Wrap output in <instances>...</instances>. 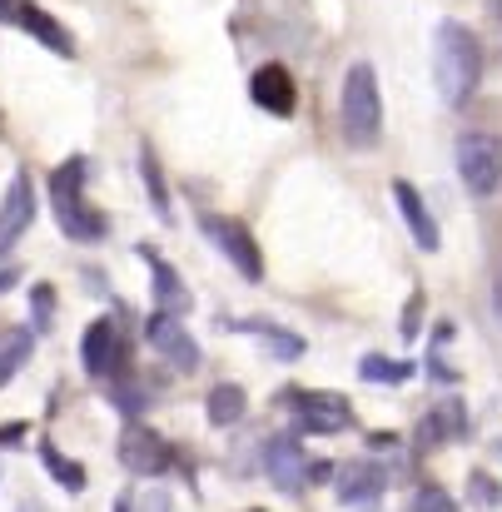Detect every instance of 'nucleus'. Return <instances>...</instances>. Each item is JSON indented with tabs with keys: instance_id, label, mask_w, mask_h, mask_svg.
I'll list each match as a JSON object with an SVG mask.
<instances>
[{
	"instance_id": "17",
	"label": "nucleus",
	"mask_w": 502,
	"mask_h": 512,
	"mask_svg": "<svg viewBox=\"0 0 502 512\" xmlns=\"http://www.w3.org/2000/svg\"><path fill=\"white\" fill-rule=\"evenodd\" d=\"M204 408H209V423H214V428H229V423H239V418H244L249 393H244L239 383H219V388H209Z\"/></svg>"
},
{
	"instance_id": "26",
	"label": "nucleus",
	"mask_w": 502,
	"mask_h": 512,
	"mask_svg": "<svg viewBox=\"0 0 502 512\" xmlns=\"http://www.w3.org/2000/svg\"><path fill=\"white\" fill-rule=\"evenodd\" d=\"M418 324H423V294H413V299H408V309H403V329H398V334L413 343L418 339Z\"/></svg>"
},
{
	"instance_id": "9",
	"label": "nucleus",
	"mask_w": 502,
	"mask_h": 512,
	"mask_svg": "<svg viewBox=\"0 0 502 512\" xmlns=\"http://www.w3.org/2000/svg\"><path fill=\"white\" fill-rule=\"evenodd\" d=\"M145 339H150V348H155L160 358H169L179 373H194V368H199V343L189 339V329H184L174 314H155V319L145 324Z\"/></svg>"
},
{
	"instance_id": "29",
	"label": "nucleus",
	"mask_w": 502,
	"mask_h": 512,
	"mask_svg": "<svg viewBox=\"0 0 502 512\" xmlns=\"http://www.w3.org/2000/svg\"><path fill=\"white\" fill-rule=\"evenodd\" d=\"M473 488H478V503H493V488H488V478H473Z\"/></svg>"
},
{
	"instance_id": "8",
	"label": "nucleus",
	"mask_w": 502,
	"mask_h": 512,
	"mask_svg": "<svg viewBox=\"0 0 502 512\" xmlns=\"http://www.w3.org/2000/svg\"><path fill=\"white\" fill-rule=\"evenodd\" d=\"M80 358H85V373L95 378H115L125 368V339L115 329V319H95L80 339Z\"/></svg>"
},
{
	"instance_id": "23",
	"label": "nucleus",
	"mask_w": 502,
	"mask_h": 512,
	"mask_svg": "<svg viewBox=\"0 0 502 512\" xmlns=\"http://www.w3.org/2000/svg\"><path fill=\"white\" fill-rule=\"evenodd\" d=\"M249 334H254V339H264L279 358H304V339H299V334H284L279 324H249Z\"/></svg>"
},
{
	"instance_id": "1",
	"label": "nucleus",
	"mask_w": 502,
	"mask_h": 512,
	"mask_svg": "<svg viewBox=\"0 0 502 512\" xmlns=\"http://www.w3.org/2000/svg\"><path fill=\"white\" fill-rule=\"evenodd\" d=\"M433 80L443 105H468L473 90L483 85V40L463 20H443L433 35Z\"/></svg>"
},
{
	"instance_id": "10",
	"label": "nucleus",
	"mask_w": 502,
	"mask_h": 512,
	"mask_svg": "<svg viewBox=\"0 0 502 512\" xmlns=\"http://www.w3.org/2000/svg\"><path fill=\"white\" fill-rule=\"evenodd\" d=\"M249 95H254L259 110H269V115H279V120H289V115L299 110V90H294L289 65H259L254 80H249Z\"/></svg>"
},
{
	"instance_id": "30",
	"label": "nucleus",
	"mask_w": 502,
	"mask_h": 512,
	"mask_svg": "<svg viewBox=\"0 0 502 512\" xmlns=\"http://www.w3.org/2000/svg\"><path fill=\"white\" fill-rule=\"evenodd\" d=\"M10 284H20V269H0V294H5Z\"/></svg>"
},
{
	"instance_id": "6",
	"label": "nucleus",
	"mask_w": 502,
	"mask_h": 512,
	"mask_svg": "<svg viewBox=\"0 0 502 512\" xmlns=\"http://www.w3.org/2000/svg\"><path fill=\"white\" fill-rule=\"evenodd\" d=\"M458 174H463V184L478 194V199H488V194H498V140L493 135H483V130H468L463 140H458Z\"/></svg>"
},
{
	"instance_id": "20",
	"label": "nucleus",
	"mask_w": 502,
	"mask_h": 512,
	"mask_svg": "<svg viewBox=\"0 0 502 512\" xmlns=\"http://www.w3.org/2000/svg\"><path fill=\"white\" fill-rule=\"evenodd\" d=\"M358 378H363V383H408V378H413V363H393V358L368 353V358L358 363Z\"/></svg>"
},
{
	"instance_id": "4",
	"label": "nucleus",
	"mask_w": 502,
	"mask_h": 512,
	"mask_svg": "<svg viewBox=\"0 0 502 512\" xmlns=\"http://www.w3.org/2000/svg\"><path fill=\"white\" fill-rule=\"evenodd\" d=\"M199 229H204V239L249 279V284H259L264 279V254H259V244H254V234L239 224V219H224V214H204L199 219Z\"/></svg>"
},
{
	"instance_id": "15",
	"label": "nucleus",
	"mask_w": 502,
	"mask_h": 512,
	"mask_svg": "<svg viewBox=\"0 0 502 512\" xmlns=\"http://www.w3.org/2000/svg\"><path fill=\"white\" fill-rule=\"evenodd\" d=\"M140 259L150 264V279H155V304H160V314H174V319H184L189 309H194V299H189V289H184V279H179V269L165 264L150 244H140Z\"/></svg>"
},
{
	"instance_id": "21",
	"label": "nucleus",
	"mask_w": 502,
	"mask_h": 512,
	"mask_svg": "<svg viewBox=\"0 0 502 512\" xmlns=\"http://www.w3.org/2000/svg\"><path fill=\"white\" fill-rule=\"evenodd\" d=\"M40 458H45V468H50V478H55V483H65L70 493H85V468H80V463L60 458V453H55L50 443L40 448Z\"/></svg>"
},
{
	"instance_id": "7",
	"label": "nucleus",
	"mask_w": 502,
	"mask_h": 512,
	"mask_svg": "<svg viewBox=\"0 0 502 512\" xmlns=\"http://www.w3.org/2000/svg\"><path fill=\"white\" fill-rule=\"evenodd\" d=\"M334 493H338V503L343 508H358V512H368V508H378L383 503V488H388V478H383V468L378 463H368V458H353V463H343L334 473Z\"/></svg>"
},
{
	"instance_id": "13",
	"label": "nucleus",
	"mask_w": 502,
	"mask_h": 512,
	"mask_svg": "<svg viewBox=\"0 0 502 512\" xmlns=\"http://www.w3.org/2000/svg\"><path fill=\"white\" fill-rule=\"evenodd\" d=\"M120 458H125V468H130V473H140V478H160V473L174 468L169 443L160 438V433H150V428H130V433H125Z\"/></svg>"
},
{
	"instance_id": "11",
	"label": "nucleus",
	"mask_w": 502,
	"mask_h": 512,
	"mask_svg": "<svg viewBox=\"0 0 502 512\" xmlns=\"http://www.w3.org/2000/svg\"><path fill=\"white\" fill-rule=\"evenodd\" d=\"M5 25H20L25 35H35L45 50H55V55H65V60H75V35L50 15V10H40L35 0H15V10H10V20Z\"/></svg>"
},
{
	"instance_id": "28",
	"label": "nucleus",
	"mask_w": 502,
	"mask_h": 512,
	"mask_svg": "<svg viewBox=\"0 0 502 512\" xmlns=\"http://www.w3.org/2000/svg\"><path fill=\"white\" fill-rule=\"evenodd\" d=\"M20 438H25V428H20V423H10V428H0V448H5V443H20Z\"/></svg>"
},
{
	"instance_id": "24",
	"label": "nucleus",
	"mask_w": 502,
	"mask_h": 512,
	"mask_svg": "<svg viewBox=\"0 0 502 512\" xmlns=\"http://www.w3.org/2000/svg\"><path fill=\"white\" fill-rule=\"evenodd\" d=\"M413 512H458V503H453V493H448V488L423 483V488L413 493Z\"/></svg>"
},
{
	"instance_id": "2",
	"label": "nucleus",
	"mask_w": 502,
	"mask_h": 512,
	"mask_svg": "<svg viewBox=\"0 0 502 512\" xmlns=\"http://www.w3.org/2000/svg\"><path fill=\"white\" fill-rule=\"evenodd\" d=\"M338 120H343V140L353 150L378 145V135H383V95H378V70L368 60L348 65L343 95H338Z\"/></svg>"
},
{
	"instance_id": "18",
	"label": "nucleus",
	"mask_w": 502,
	"mask_h": 512,
	"mask_svg": "<svg viewBox=\"0 0 502 512\" xmlns=\"http://www.w3.org/2000/svg\"><path fill=\"white\" fill-rule=\"evenodd\" d=\"M468 428V418H463V403H443V408H433L428 418H423V428H418V443L423 448H433V443H448V438H458Z\"/></svg>"
},
{
	"instance_id": "16",
	"label": "nucleus",
	"mask_w": 502,
	"mask_h": 512,
	"mask_svg": "<svg viewBox=\"0 0 502 512\" xmlns=\"http://www.w3.org/2000/svg\"><path fill=\"white\" fill-rule=\"evenodd\" d=\"M393 199H398V209H403V224H408V234L418 239V249H423V254H438L443 234H438V219L428 214L423 194H418L408 179H398V184H393Z\"/></svg>"
},
{
	"instance_id": "22",
	"label": "nucleus",
	"mask_w": 502,
	"mask_h": 512,
	"mask_svg": "<svg viewBox=\"0 0 502 512\" xmlns=\"http://www.w3.org/2000/svg\"><path fill=\"white\" fill-rule=\"evenodd\" d=\"M30 348H35V334L30 329H20V334H10L5 348H0V383H10L15 378V368L30 358Z\"/></svg>"
},
{
	"instance_id": "3",
	"label": "nucleus",
	"mask_w": 502,
	"mask_h": 512,
	"mask_svg": "<svg viewBox=\"0 0 502 512\" xmlns=\"http://www.w3.org/2000/svg\"><path fill=\"white\" fill-rule=\"evenodd\" d=\"M50 204H55V224L70 239H80V244L105 239V229H110L105 214L85 204V160L80 155L65 160V165H55V174H50Z\"/></svg>"
},
{
	"instance_id": "5",
	"label": "nucleus",
	"mask_w": 502,
	"mask_h": 512,
	"mask_svg": "<svg viewBox=\"0 0 502 512\" xmlns=\"http://www.w3.org/2000/svg\"><path fill=\"white\" fill-rule=\"evenodd\" d=\"M284 403H294L299 433H348V428H353V408H348V398H338V393L289 388Z\"/></svg>"
},
{
	"instance_id": "19",
	"label": "nucleus",
	"mask_w": 502,
	"mask_h": 512,
	"mask_svg": "<svg viewBox=\"0 0 502 512\" xmlns=\"http://www.w3.org/2000/svg\"><path fill=\"white\" fill-rule=\"evenodd\" d=\"M140 174H145V184H150V204H155V214H160V219H174L165 174H160V160H155V150H150V145H140Z\"/></svg>"
},
{
	"instance_id": "14",
	"label": "nucleus",
	"mask_w": 502,
	"mask_h": 512,
	"mask_svg": "<svg viewBox=\"0 0 502 512\" xmlns=\"http://www.w3.org/2000/svg\"><path fill=\"white\" fill-rule=\"evenodd\" d=\"M30 219H35V184H30V174L20 170L10 179L5 199H0V254L30 229Z\"/></svg>"
},
{
	"instance_id": "25",
	"label": "nucleus",
	"mask_w": 502,
	"mask_h": 512,
	"mask_svg": "<svg viewBox=\"0 0 502 512\" xmlns=\"http://www.w3.org/2000/svg\"><path fill=\"white\" fill-rule=\"evenodd\" d=\"M30 309H35V329H50V314H55V294H50V284H35Z\"/></svg>"
},
{
	"instance_id": "27",
	"label": "nucleus",
	"mask_w": 502,
	"mask_h": 512,
	"mask_svg": "<svg viewBox=\"0 0 502 512\" xmlns=\"http://www.w3.org/2000/svg\"><path fill=\"white\" fill-rule=\"evenodd\" d=\"M140 512H169V503L160 493H150V498H140Z\"/></svg>"
},
{
	"instance_id": "12",
	"label": "nucleus",
	"mask_w": 502,
	"mask_h": 512,
	"mask_svg": "<svg viewBox=\"0 0 502 512\" xmlns=\"http://www.w3.org/2000/svg\"><path fill=\"white\" fill-rule=\"evenodd\" d=\"M264 473H269L284 493H299V488L314 478V468L304 463V448H299L294 433H284V438H274V443L264 448Z\"/></svg>"
}]
</instances>
